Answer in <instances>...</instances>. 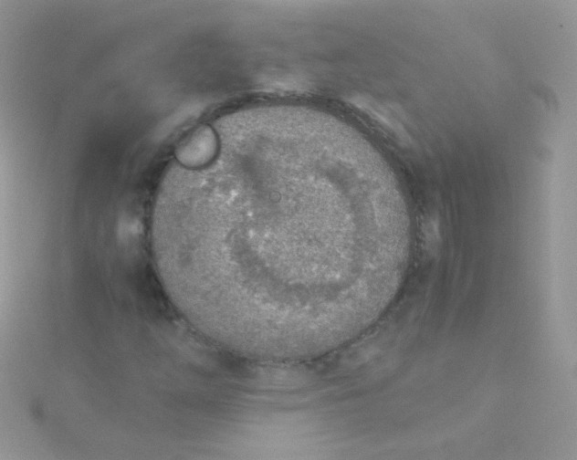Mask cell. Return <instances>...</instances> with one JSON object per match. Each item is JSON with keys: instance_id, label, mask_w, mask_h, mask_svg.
Instances as JSON below:
<instances>
[{"instance_id": "obj_1", "label": "cell", "mask_w": 577, "mask_h": 460, "mask_svg": "<svg viewBox=\"0 0 577 460\" xmlns=\"http://www.w3.org/2000/svg\"><path fill=\"white\" fill-rule=\"evenodd\" d=\"M216 134L213 127L202 125L188 133L175 149L176 162L187 168L205 164L216 148Z\"/></svg>"}]
</instances>
